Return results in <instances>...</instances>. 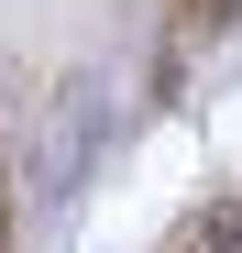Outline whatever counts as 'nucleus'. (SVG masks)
Wrapping results in <instances>:
<instances>
[{"mask_svg": "<svg viewBox=\"0 0 242 253\" xmlns=\"http://www.w3.org/2000/svg\"><path fill=\"white\" fill-rule=\"evenodd\" d=\"M11 231H22V165L0 154V253H11Z\"/></svg>", "mask_w": 242, "mask_h": 253, "instance_id": "f257e3e1", "label": "nucleus"}, {"mask_svg": "<svg viewBox=\"0 0 242 253\" xmlns=\"http://www.w3.org/2000/svg\"><path fill=\"white\" fill-rule=\"evenodd\" d=\"M198 11H209V0H165V33H176V44H198Z\"/></svg>", "mask_w": 242, "mask_h": 253, "instance_id": "f03ea898", "label": "nucleus"}]
</instances>
